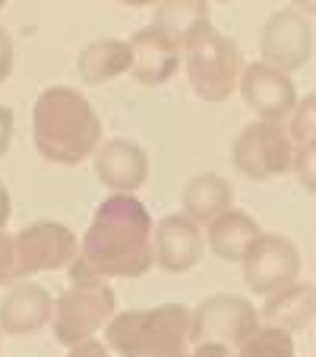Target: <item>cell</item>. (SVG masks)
<instances>
[{"instance_id":"1","label":"cell","mask_w":316,"mask_h":357,"mask_svg":"<svg viewBox=\"0 0 316 357\" xmlns=\"http://www.w3.org/2000/svg\"><path fill=\"white\" fill-rule=\"evenodd\" d=\"M82 263L101 278H142L155 266V228L133 193H111L82 237Z\"/></svg>"},{"instance_id":"2","label":"cell","mask_w":316,"mask_h":357,"mask_svg":"<svg viewBox=\"0 0 316 357\" xmlns=\"http://www.w3.org/2000/svg\"><path fill=\"white\" fill-rule=\"evenodd\" d=\"M32 142L45 162L80 165L98 152L101 121L82 92L70 86H51L35 98Z\"/></svg>"},{"instance_id":"3","label":"cell","mask_w":316,"mask_h":357,"mask_svg":"<svg viewBox=\"0 0 316 357\" xmlns=\"http://www.w3.org/2000/svg\"><path fill=\"white\" fill-rule=\"evenodd\" d=\"M105 342L121 357H193V313L183 303L117 313Z\"/></svg>"},{"instance_id":"4","label":"cell","mask_w":316,"mask_h":357,"mask_svg":"<svg viewBox=\"0 0 316 357\" xmlns=\"http://www.w3.org/2000/svg\"><path fill=\"white\" fill-rule=\"evenodd\" d=\"M117 297L114 291L105 284V278L95 275L82 257L70 266V288L61 291V297L54 301V319L51 329L54 338L67 348L89 342L101 326H108L117 317Z\"/></svg>"},{"instance_id":"5","label":"cell","mask_w":316,"mask_h":357,"mask_svg":"<svg viewBox=\"0 0 316 357\" xmlns=\"http://www.w3.org/2000/svg\"><path fill=\"white\" fill-rule=\"evenodd\" d=\"M183 70L190 89L209 105H222L241 86L243 54L234 38L222 35L212 22L200 26L183 41Z\"/></svg>"},{"instance_id":"6","label":"cell","mask_w":316,"mask_h":357,"mask_svg":"<svg viewBox=\"0 0 316 357\" xmlns=\"http://www.w3.org/2000/svg\"><path fill=\"white\" fill-rule=\"evenodd\" d=\"M294 139L278 121H253L237 133L231 162L250 181H269L294 168Z\"/></svg>"},{"instance_id":"7","label":"cell","mask_w":316,"mask_h":357,"mask_svg":"<svg viewBox=\"0 0 316 357\" xmlns=\"http://www.w3.org/2000/svg\"><path fill=\"white\" fill-rule=\"evenodd\" d=\"M13 278L22 282L38 272L70 269L82 257V243L76 234L61 222H32L13 237Z\"/></svg>"},{"instance_id":"8","label":"cell","mask_w":316,"mask_h":357,"mask_svg":"<svg viewBox=\"0 0 316 357\" xmlns=\"http://www.w3.org/2000/svg\"><path fill=\"white\" fill-rule=\"evenodd\" d=\"M259 329V310L247 297L212 294L193 310V348L196 344H225L241 348Z\"/></svg>"},{"instance_id":"9","label":"cell","mask_w":316,"mask_h":357,"mask_svg":"<svg viewBox=\"0 0 316 357\" xmlns=\"http://www.w3.org/2000/svg\"><path fill=\"white\" fill-rule=\"evenodd\" d=\"M243 282L253 294L269 297L288 288L301 275V253L282 234H259L243 257Z\"/></svg>"},{"instance_id":"10","label":"cell","mask_w":316,"mask_h":357,"mask_svg":"<svg viewBox=\"0 0 316 357\" xmlns=\"http://www.w3.org/2000/svg\"><path fill=\"white\" fill-rule=\"evenodd\" d=\"M262 61L278 67L282 73H294L313 54V29L301 10H278L269 16L259 35Z\"/></svg>"},{"instance_id":"11","label":"cell","mask_w":316,"mask_h":357,"mask_svg":"<svg viewBox=\"0 0 316 357\" xmlns=\"http://www.w3.org/2000/svg\"><path fill=\"white\" fill-rule=\"evenodd\" d=\"M241 95L250 108L259 114V121H278L282 123L288 114H294L297 108V89L288 79V73H282L278 67L266 61L247 63L241 73Z\"/></svg>"},{"instance_id":"12","label":"cell","mask_w":316,"mask_h":357,"mask_svg":"<svg viewBox=\"0 0 316 357\" xmlns=\"http://www.w3.org/2000/svg\"><path fill=\"white\" fill-rule=\"evenodd\" d=\"M202 257V231L187 215H165L155 225V266L165 272H190Z\"/></svg>"},{"instance_id":"13","label":"cell","mask_w":316,"mask_h":357,"mask_svg":"<svg viewBox=\"0 0 316 357\" xmlns=\"http://www.w3.org/2000/svg\"><path fill=\"white\" fill-rule=\"evenodd\" d=\"M95 174L114 193H136L149 177L146 149L133 139H108L95 152Z\"/></svg>"},{"instance_id":"14","label":"cell","mask_w":316,"mask_h":357,"mask_svg":"<svg viewBox=\"0 0 316 357\" xmlns=\"http://www.w3.org/2000/svg\"><path fill=\"white\" fill-rule=\"evenodd\" d=\"M130 47H133V70L130 73L142 86H165L183 61V47L155 26L140 29L130 38Z\"/></svg>"},{"instance_id":"15","label":"cell","mask_w":316,"mask_h":357,"mask_svg":"<svg viewBox=\"0 0 316 357\" xmlns=\"http://www.w3.org/2000/svg\"><path fill=\"white\" fill-rule=\"evenodd\" d=\"M54 319V301L41 284H16L0 301V332L32 335Z\"/></svg>"},{"instance_id":"16","label":"cell","mask_w":316,"mask_h":357,"mask_svg":"<svg viewBox=\"0 0 316 357\" xmlns=\"http://www.w3.org/2000/svg\"><path fill=\"white\" fill-rule=\"evenodd\" d=\"M259 319L266 326H276L285 332H297L316 319V288L307 282H294L288 288L266 297L259 310Z\"/></svg>"},{"instance_id":"17","label":"cell","mask_w":316,"mask_h":357,"mask_svg":"<svg viewBox=\"0 0 316 357\" xmlns=\"http://www.w3.org/2000/svg\"><path fill=\"white\" fill-rule=\"evenodd\" d=\"M76 70H80V79L89 86L111 82L121 73L133 70V47H130V41L121 38H98L86 45V51L76 61Z\"/></svg>"},{"instance_id":"18","label":"cell","mask_w":316,"mask_h":357,"mask_svg":"<svg viewBox=\"0 0 316 357\" xmlns=\"http://www.w3.org/2000/svg\"><path fill=\"white\" fill-rule=\"evenodd\" d=\"M234 206V190L218 174H200L183 190V215L193 218L196 225H212L231 212Z\"/></svg>"},{"instance_id":"19","label":"cell","mask_w":316,"mask_h":357,"mask_svg":"<svg viewBox=\"0 0 316 357\" xmlns=\"http://www.w3.org/2000/svg\"><path fill=\"white\" fill-rule=\"evenodd\" d=\"M262 231L253 215H247V212H241V209H231V212H225L218 222L209 225L206 241L218 259H225V263H243L250 243Z\"/></svg>"},{"instance_id":"20","label":"cell","mask_w":316,"mask_h":357,"mask_svg":"<svg viewBox=\"0 0 316 357\" xmlns=\"http://www.w3.org/2000/svg\"><path fill=\"white\" fill-rule=\"evenodd\" d=\"M209 22V0H162L155 7L152 26L183 47V41Z\"/></svg>"},{"instance_id":"21","label":"cell","mask_w":316,"mask_h":357,"mask_svg":"<svg viewBox=\"0 0 316 357\" xmlns=\"http://www.w3.org/2000/svg\"><path fill=\"white\" fill-rule=\"evenodd\" d=\"M237 357H297L291 332L276 326H259L247 342L237 348Z\"/></svg>"},{"instance_id":"22","label":"cell","mask_w":316,"mask_h":357,"mask_svg":"<svg viewBox=\"0 0 316 357\" xmlns=\"http://www.w3.org/2000/svg\"><path fill=\"white\" fill-rule=\"evenodd\" d=\"M291 139L294 146H303V142L316 139V92L303 95V101H297L294 114H291Z\"/></svg>"},{"instance_id":"23","label":"cell","mask_w":316,"mask_h":357,"mask_svg":"<svg viewBox=\"0 0 316 357\" xmlns=\"http://www.w3.org/2000/svg\"><path fill=\"white\" fill-rule=\"evenodd\" d=\"M294 174H297V181H301V187L307 190V193L316 196V139L297 146V152H294Z\"/></svg>"},{"instance_id":"24","label":"cell","mask_w":316,"mask_h":357,"mask_svg":"<svg viewBox=\"0 0 316 357\" xmlns=\"http://www.w3.org/2000/svg\"><path fill=\"white\" fill-rule=\"evenodd\" d=\"M13 266H16L13 237H10L7 231H0V284L16 282V278H13Z\"/></svg>"},{"instance_id":"25","label":"cell","mask_w":316,"mask_h":357,"mask_svg":"<svg viewBox=\"0 0 316 357\" xmlns=\"http://www.w3.org/2000/svg\"><path fill=\"white\" fill-rule=\"evenodd\" d=\"M10 70H13V38L0 29V82L10 79Z\"/></svg>"},{"instance_id":"26","label":"cell","mask_w":316,"mask_h":357,"mask_svg":"<svg viewBox=\"0 0 316 357\" xmlns=\"http://www.w3.org/2000/svg\"><path fill=\"white\" fill-rule=\"evenodd\" d=\"M10 139H13V111L0 105V158L7 155Z\"/></svg>"},{"instance_id":"27","label":"cell","mask_w":316,"mask_h":357,"mask_svg":"<svg viewBox=\"0 0 316 357\" xmlns=\"http://www.w3.org/2000/svg\"><path fill=\"white\" fill-rule=\"evenodd\" d=\"M67 357H108V344H101L98 338H89V342L70 348Z\"/></svg>"},{"instance_id":"28","label":"cell","mask_w":316,"mask_h":357,"mask_svg":"<svg viewBox=\"0 0 316 357\" xmlns=\"http://www.w3.org/2000/svg\"><path fill=\"white\" fill-rule=\"evenodd\" d=\"M193 357H237V354H231V348H225V344H196Z\"/></svg>"},{"instance_id":"29","label":"cell","mask_w":316,"mask_h":357,"mask_svg":"<svg viewBox=\"0 0 316 357\" xmlns=\"http://www.w3.org/2000/svg\"><path fill=\"white\" fill-rule=\"evenodd\" d=\"M10 212H13V206H10V190L3 187V181H0V231L7 228Z\"/></svg>"},{"instance_id":"30","label":"cell","mask_w":316,"mask_h":357,"mask_svg":"<svg viewBox=\"0 0 316 357\" xmlns=\"http://www.w3.org/2000/svg\"><path fill=\"white\" fill-rule=\"evenodd\" d=\"M297 10H303V13H310V16H316V0H291Z\"/></svg>"},{"instance_id":"31","label":"cell","mask_w":316,"mask_h":357,"mask_svg":"<svg viewBox=\"0 0 316 357\" xmlns=\"http://www.w3.org/2000/svg\"><path fill=\"white\" fill-rule=\"evenodd\" d=\"M117 3H127V7H136V10H140V7H152V3L158 7L162 0H117Z\"/></svg>"},{"instance_id":"32","label":"cell","mask_w":316,"mask_h":357,"mask_svg":"<svg viewBox=\"0 0 316 357\" xmlns=\"http://www.w3.org/2000/svg\"><path fill=\"white\" fill-rule=\"evenodd\" d=\"M212 3H231V0H212Z\"/></svg>"},{"instance_id":"33","label":"cell","mask_w":316,"mask_h":357,"mask_svg":"<svg viewBox=\"0 0 316 357\" xmlns=\"http://www.w3.org/2000/svg\"><path fill=\"white\" fill-rule=\"evenodd\" d=\"M3 7H7V0H0V10H3Z\"/></svg>"}]
</instances>
